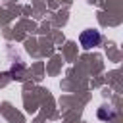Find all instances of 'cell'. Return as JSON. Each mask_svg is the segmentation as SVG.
<instances>
[{"mask_svg": "<svg viewBox=\"0 0 123 123\" xmlns=\"http://www.w3.org/2000/svg\"><path fill=\"white\" fill-rule=\"evenodd\" d=\"M100 40H102V35H100V31H96V29H86V31H83V33L79 35V42H81V46H83L85 50H90V48L98 46Z\"/></svg>", "mask_w": 123, "mask_h": 123, "instance_id": "cell-1", "label": "cell"}]
</instances>
